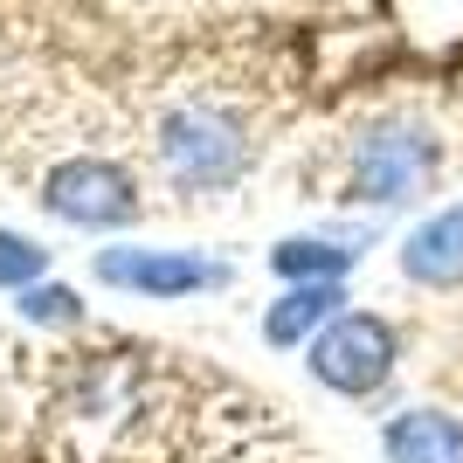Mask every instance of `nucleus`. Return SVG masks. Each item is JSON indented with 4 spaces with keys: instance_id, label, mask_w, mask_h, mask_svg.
<instances>
[{
    "instance_id": "1",
    "label": "nucleus",
    "mask_w": 463,
    "mask_h": 463,
    "mask_svg": "<svg viewBox=\"0 0 463 463\" xmlns=\"http://www.w3.org/2000/svg\"><path fill=\"white\" fill-rule=\"evenodd\" d=\"M159 166H166V180L187 194H222L235 187V180L250 174L256 159V138L250 125L229 111V104H214V97H180V104H166L159 111Z\"/></svg>"
},
{
    "instance_id": "2",
    "label": "nucleus",
    "mask_w": 463,
    "mask_h": 463,
    "mask_svg": "<svg viewBox=\"0 0 463 463\" xmlns=\"http://www.w3.org/2000/svg\"><path fill=\"white\" fill-rule=\"evenodd\" d=\"M436 166H443V146H436V132L429 125H408V118H381V125H367V132L353 138V201H367V208H402V201H415V194L436 180Z\"/></svg>"
},
{
    "instance_id": "3",
    "label": "nucleus",
    "mask_w": 463,
    "mask_h": 463,
    "mask_svg": "<svg viewBox=\"0 0 463 463\" xmlns=\"http://www.w3.org/2000/svg\"><path fill=\"white\" fill-rule=\"evenodd\" d=\"M305 353H311L305 367H311L318 387L346 394V402H367V394L387 387V373L402 360V339H394V326H387L381 311H339Z\"/></svg>"
},
{
    "instance_id": "4",
    "label": "nucleus",
    "mask_w": 463,
    "mask_h": 463,
    "mask_svg": "<svg viewBox=\"0 0 463 463\" xmlns=\"http://www.w3.org/2000/svg\"><path fill=\"white\" fill-rule=\"evenodd\" d=\"M42 208L56 214V222H70V229H125V222H138V180L118 159L77 153V159H62V166H49Z\"/></svg>"
},
{
    "instance_id": "5",
    "label": "nucleus",
    "mask_w": 463,
    "mask_h": 463,
    "mask_svg": "<svg viewBox=\"0 0 463 463\" xmlns=\"http://www.w3.org/2000/svg\"><path fill=\"white\" fill-rule=\"evenodd\" d=\"M97 284L153 298V305H174V298L222 290L229 284V263L194 256V250H138V242H118V250H97Z\"/></svg>"
},
{
    "instance_id": "6",
    "label": "nucleus",
    "mask_w": 463,
    "mask_h": 463,
    "mask_svg": "<svg viewBox=\"0 0 463 463\" xmlns=\"http://www.w3.org/2000/svg\"><path fill=\"white\" fill-rule=\"evenodd\" d=\"M339 311H346V290L339 284H290L284 298L263 311V339H270L277 353H298V346H311Z\"/></svg>"
},
{
    "instance_id": "7",
    "label": "nucleus",
    "mask_w": 463,
    "mask_h": 463,
    "mask_svg": "<svg viewBox=\"0 0 463 463\" xmlns=\"http://www.w3.org/2000/svg\"><path fill=\"white\" fill-rule=\"evenodd\" d=\"M387 463H463V422L443 408H402L381 429Z\"/></svg>"
},
{
    "instance_id": "8",
    "label": "nucleus",
    "mask_w": 463,
    "mask_h": 463,
    "mask_svg": "<svg viewBox=\"0 0 463 463\" xmlns=\"http://www.w3.org/2000/svg\"><path fill=\"white\" fill-rule=\"evenodd\" d=\"M402 270L429 290H457L463 284V208L429 214L422 229L402 242Z\"/></svg>"
},
{
    "instance_id": "9",
    "label": "nucleus",
    "mask_w": 463,
    "mask_h": 463,
    "mask_svg": "<svg viewBox=\"0 0 463 463\" xmlns=\"http://www.w3.org/2000/svg\"><path fill=\"white\" fill-rule=\"evenodd\" d=\"M270 270L290 277V284H339L353 270V250L332 242V235H290V242L270 250Z\"/></svg>"
},
{
    "instance_id": "10",
    "label": "nucleus",
    "mask_w": 463,
    "mask_h": 463,
    "mask_svg": "<svg viewBox=\"0 0 463 463\" xmlns=\"http://www.w3.org/2000/svg\"><path fill=\"white\" fill-rule=\"evenodd\" d=\"M14 298H21V318H28V326H77L83 318V298L70 284H49V277L28 284V290H14Z\"/></svg>"
},
{
    "instance_id": "11",
    "label": "nucleus",
    "mask_w": 463,
    "mask_h": 463,
    "mask_svg": "<svg viewBox=\"0 0 463 463\" xmlns=\"http://www.w3.org/2000/svg\"><path fill=\"white\" fill-rule=\"evenodd\" d=\"M49 277V250H35L28 235L14 229H0V290H28Z\"/></svg>"
}]
</instances>
